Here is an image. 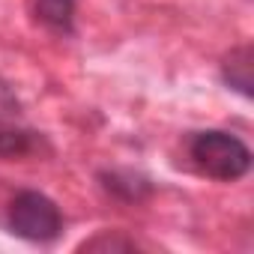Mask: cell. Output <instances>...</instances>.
I'll return each instance as SVG.
<instances>
[{
  "label": "cell",
  "mask_w": 254,
  "mask_h": 254,
  "mask_svg": "<svg viewBox=\"0 0 254 254\" xmlns=\"http://www.w3.org/2000/svg\"><path fill=\"white\" fill-rule=\"evenodd\" d=\"M9 227L15 236L30 242H51L63 230V215L42 191H18L9 203Z\"/></svg>",
  "instance_id": "7a4b0ae2"
},
{
  "label": "cell",
  "mask_w": 254,
  "mask_h": 254,
  "mask_svg": "<svg viewBox=\"0 0 254 254\" xmlns=\"http://www.w3.org/2000/svg\"><path fill=\"white\" fill-rule=\"evenodd\" d=\"M36 18L57 30V33H69L72 30V18H75V0H33Z\"/></svg>",
  "instance_id": "277c9868"
},
{
  "label": "cell",
  "mask_w": 254,
  "mask_h": 254,
  "mask_svg": "<svg viewBox=\"0 0 254 254\" xmlns=\"http://www.w3.org/2000/svg\"><path fill=\"white\" fill-rule=\"evenodd\" d=\"M36 135L21 129H0V159H24L36 150Z\"/></svg>",
  "instance_id": "5b68a950"
},
{
  "label": "cell",
  "mask_w": 254,
  "mask_h": 254,
  "mask_svg": "<svg viewBox=\"0 0 254 254\" xmlns=\"http://www.w3.org/2000/svg\"><path fill=\"white\" fill-rule=\"evenodd\" d=\"M189 156L200 174H206L218 183H236L251 168V150L236 135L218 132V129H206V132L191 135Z\"/></svg>",
  "instance_id": "6da1fadb"
},
{
  "label": "cell",
  "mask_w": 254,
  "mask_h": 254,
  "mask_svg": "<svg viewBox=\"0 0 254 254\" xmlns=\"http://www.w3.org/2000/svg\"><path fill=\"white\" fill-rule=\"evenodd\" d=\"M15 114H18V99H15V93L9 90L6 81H0V123L15 117Z\"/></svg>",
  "instance_id": "8992f818"
},
{
  "label": "cell",
  "mask_w": 254,
  "mask_h": 254,
  "mask_svg": "<svg viewBox=\"0 0 254 254\" xmlns=\"http://www.w3.org/2000/svg\"><path fill=\"white\" fill-rule=\"evenodd\" d=\"M251 45H239L233 48L224 63H221V75H224V84L233 87L236 93H242L245 99H251V72H254V63H251Z\"/></svg>",
  "instance_id": "3957f363"
}]
</instances>
